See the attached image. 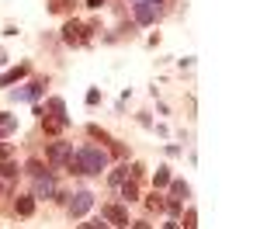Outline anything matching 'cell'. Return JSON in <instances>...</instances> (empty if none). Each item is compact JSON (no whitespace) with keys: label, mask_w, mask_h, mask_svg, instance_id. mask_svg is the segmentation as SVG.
Masks as SVG:
<instances>
[{"label":"cell","mask_w":260,"mask_h":229,"mask_svg":"<svg viewBox=\"0 0 260 229\" xmlns=\"http://www.w3.org/2000/svg\"><path fill=\"white\" fill-rule=\"evenodd\" d=\"M104 167H108V153H104L101 146H80V149L70 156L66 170H73V174H101Z\"/></svg>","instance_id":"1"},{"label":"cell","mask_w":260,"mask_h":229,"mask_svg":"<svg viewBox=\"0 0 260 229\" xmlns=\"http://www.w3.org/2000/svg\"><path fill=\"white\" fill-rule=\"evenodd\" d=\"M90 31H98V24L66 21V28H62V42H66V45H83V42H90Z\"/></svg>","instance_id":"2"},{"label":"cell","mask_w":260,"mask_h":229,"mask_svg":"<svg viewBox=\"0 0 260 229\" xmlns=\"http://www.w3.org/2000/svg\"><path fill=\"white\" fill-rule=\"evenodd\" d=\"M90 208H94V194H90V191H77V194L70 198V215H73V219H83Z\"/></svg>","instance_id":"3"},{"label":"cell","mask_w":260,"mask_h":229,"mask_svg":"<svg viewBox=\"0 0 260 229\" xmlns=\"http://www.w3.org/2000/svg\"><path fill=\"white\" fill-rule=\"evenodd\" d=\"M70 156H73V146H70V143H52V146H49V163H52V167H66V163H70Z\"/></svg>","instance_id":"4"},{"label":"cell","mask_w":260,"mask_h":229,"mask_svg":"<svg viewBox=\"0 0 260 229\" xmlns=\"http://www.w3.org/2000/svg\"><path fill=\"white\" fill-rule=\"evenodd\" d=\"M101 219L104 222H115V226H128V208L125 205H104L101 208Z\"/></svg>","instance_id":"5"},{"label":"cell","mask_w":260,"mask_h":229,"mask_svg":"<svg viewBox=\"0 0 260 229\" xmlns=\"http://www.w3.org/2000/svg\"><path fill=\"white\" fill-rule=\"evenodd\" d=\"M156 14H160L156 4H149V0H136V24H153Z\"/></svg>","instance_id":"6"},{"label":"cell","mask_w":260,"mask_h":229,"mask_svg":"<svg viewBox=\"0 0 260 229\" xmlns=\"http://www.w3.org/2000/svg\"><path fill=\"white\" fill-rule=\"evenodd\" d=\"M66 125H70L66 115H42V132H45V136H59Z\"/></svg>","instance_id":"7"},{"label":"cell","mask_w":260,"mask_h":229,"mask_svg":"<svg viewBox=\"0 0 260 229\" xmlns=\"http://www.w3.org/2000/svg\"><path fill=\"white\" fill-rule=\"evenodd\" d=\"M31 198H56V181H52V174H39L35 177V194Z\"/></svg>","instance_id":"8"},{"label":"cell","mask_w":260,"mask_h":229,"mask_svg":"<svg viewBox=\"0 0 260 229\" xmlns=\"http://www.w3.org/2000/svg\"><path fill=\"white\" fill-rule=\"evenodd\" d=\"M42 90H45V80H31L28 87H24V90H14L11 97H14V101H35Z\"/></svg>","instance_id":"9"},{"label":"cell","mask_w":260,"mask_h":229,"mask_svg":"<svg viewBox=\"0 0 260 229\" xmlns=\"http://www.w3.org/2000/svg\"><path fill=\"white\" fill-rule=\"evenodd\" d=\"M118 191H121V198H125V202H136V198H139V181L125 177V181L118 184Z\"/></svg>","instance_id":"10"},{"label":"cell","mask_w":260,"mask_h":229,"mask_svg":"<svg viewBox=\"0 0 260 229\" xmlns=\"http://www.w3.org/2000/svg\"><path fill=\"white\" fill-rule=\"evenodd\" d=\"M21 77H28V66H14V70H7V73L0 77V87H7V83L21 80Z\"/></svg>","instance_id":"11"},{"label":"cell","mask_w":260,"mask_h":229,"mask_svg":"<svg viewBox=\"0 0 260 229\" xmlns=\"http://www.w3.org/2000/svg\"><path fill=\"white\" fill-rule=\"evenodd\" d=\"M14 212H18V215H31V212H35V198H31V194L18 198V202H14Z\"/></svg>","instance_id":"12"},{"label":"cell","mask_w":260,"mask_h":229,"mask_svg":"<svg viewBox=\"0 0 260 229\" xmlns=\"http://www.w3.org/2000/svg\"><path fill=\"white\" fill-rule=\"evenodd\" d=\"M170 194H174V202H184V198H187V194H191V187L184 184V181H170Z\"/></svg>","instance_id":"13"},{"label":"cell","mask_w":260,"mask_h":229,"mask_svg":"<svg viewBox=\"0 0 260 229\" xmlns=\"http://www.w3.org/2000/svg\"><path fill=\"white\" fill-rule=\"evenodd\" d=\"M14 128H18V118L7 115V111H0V136H7V132H14Z\"/></svg>","instance_id":"14"},{"label":"cell","mask_w":260,"mask_h":229,"mask_svg":"<svg viewBox=\"0 0 260 229\" xmlns=\"http://www.w3.org/2000/svg\"><path fill=\"white\" fill-rule=\"evenodd\" d=\"M153 184H156V187H167V184H170V170H167V167H156V174H153Z\"/></svg>","instance_id":"15"},{"label":"cell","mask_w":260,"mask_h":229,"mask_svg":"<svg viewBox=\"0 0 260 229\" xmlns=\"http://www.w3.org/2000/svg\"><path fill=\"white\" fill-rule=\"evenodd\" d=\"M0 177H18V163H11V160H0Z\"/></svg>","instance_id":"16"},{"label":"cell","mask_w":260,"mask_h":229,"mask_svg":"<svg viewBox=\"0 0 260 229\" xmlns=\"http://www.w3.org/2000/svg\"><path fill=\"white\" fill-rule=\"evenodd\" d=\"M125 177H128V163L118 167V170H111V184H115V187H118L121 181H125Z\"/></svg>","instance_id":"17"},{"label":"cell","mask_w":260,"mask_h":229,"mask_svg":"<svg viewBox=\"0 0 260 229\" xmlns=\"http://www.w3.org/2000/svg\"><path fill=\"white\" fill-rule=\"evenodd\" d=\"M194 222H198V212H194V208H187V215H184V222H180V226H184V229H198Z\"/></svg>","instance_id":"18"},{"label":"cell","mask_w":260,"mask_h":229,"mask_svg":"<svg viewBox=\"0 0 260 229\" xmlns=\"http://www.w3.org/2000/svg\"><path fill=\"white\" fill-rule=\"evenodd\" d=\"M49 111H52V115H66V104H62V97H52V101H49Z\"/></svg>","instance_id":"19"},{"label":"cell","mask_w":260,"mask_h":229,"mask_svg":"<svg viewBox=\"0 0 260 229\" xmlns=\"http://www.w3.org/2000/svg\"><path fill=\"white\" fill-rule=\"evenodd\" d=\"M70 7H73V4H70V0H56V4H52V11H56V14H66V11H70Z\"/></svg>","instance_id":"20"},{"label":"cell","mask_w":260,"mask_h":229,"mask_svg":"<svg viewBox=\"0 0 260 229\" xmlns=\"http://www.w3.org/2000/svg\"><path fill=\"white\" fill-rule=\"evenodd\" d=\"M11 153H14V146H11V143H0V160H11Z\"/></svg>","instance_id":"21"},{"label":"cell","mask_w":260,"mask_h":229,"mask_svg":"<svg viewBox=\"0 0 260 229\" xmlns=\"http://www.w3.org/2000/svg\"><path fill=\"white\" fill-rule=\"evenodd\" d=\"M28 174H31V177H39V174H45V170H42L39 160H31V163H28Z\"/></svg>","instance_id":"22"},{"label":"cell","mask_w":260,"mask_h":229,"mask_svg":"<svg viewBox=\"0 0 260 229\" xmlns=\"http://www.w3.org/2000/svg\"><path fill=\"white\" fill-rule=\"evenodd\" d=\"M146 205L156 212V208H163V198H160V194H153V198H146Z\"/></svg>","instance_id":"23"},{"label":"cell","mask_w":260,"mask_h":229,"mask_svg":"<svg viewBox=\"0 0 260 229\" xmlns=\"http://www.w3.org/2000/svg\"><path fill=\"white\" fill-rule=\"evenodd\" d=\"M104 4H108V0H87V7H94V11H98V7H104Z\"/></svg>","instance_id":"24"},{"label":"cell","mask_w":260,"mask_h":229,"mask_svg":"<svg viewBox=\"0 0 260 229\" xmlns=\"http://www.w3.org/2000/svg\"><path fill=\"white\" fill-rule=\"evenodd\" d=\"M132 229H153L149 222H132Z\"/></svg>","instance_id":"25"},{"label":"cell","mask_w":260,"mask_h":229,"mask_svg":"<svg viewBox=\"0 0 260 229\" xmlns=\"http://www.w3.org/2000/svg\"><path fill=\"white\" fill-rule=\"evenodd\" d=\"M163 229H180V222H174V219H170V222H167Z\"/></svg>","instance_id":"26"},{"label":"cell","mask_w":260,"mask_h":229,"mask_svg":"<svg viewBox=\"0 0 260 229\" xmlns=\"http://www.w3.org/2000/svg\"><path fill=\"white\" fill-rule=\"evenodd\" d=\"M4 62H7V52H4V49H0V66H4Z\"/></svg>","instance_id":"27"},{"label":"cell","mask_w":260,"mask_h":229,"mask_svg":"<svg viewBox=\"0 0 260 229\" xmlns=\"http://www.w3.org/2000/svg\"><path fill=\"white\" fill-rule=\"evenodd\" d=\"M80 229H94V222H87V226H80Z\"/></svg>","instance_id":"28"},{"label":"cell","mask_w":260,"mask_h":229,"mask_svg":"<svg viewBox=\"0 0 260 229\" xmlns=\"http://www.w3.org/2000/svg\"><path fill=\"white\" fill-rule=\"evenodd\" d=\"M149 4H156V7H160V0H149Z\"/></svg>","instance_id":"29"},{"label":"cell","mask_w":260,"mask_h":229,"mask_svg":"<svg viewBox=\"0 0 260 229\" xmlns=\"http://www.w3.org/2000/svg\"><path fill=\"white\" fill-rule=\"evenodd\" d=\"M0 191H4V187H0Z\"/></svg>","instance_id":"30"}]
</instances>
